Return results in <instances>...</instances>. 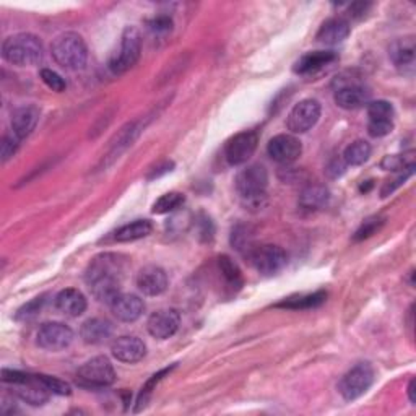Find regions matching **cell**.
<instances>
[{"label": "cell", "instance_id": "6da1fadb", "mask_svg": "<svg viewBox=\"0 0 416 416\" xmlns=\"http://www.w3.org/2000/svg\"><path fill=\"white\" fill-rule=\"evenodd\" d=\"M2 57L18 67H31L45 57V47L37 36L31 33H18L4 40Z\"/></svg>", "mask_w": 416, "mask_h": 416}, {"label": "cell", "instance_id": "7a4b0ae2", "mask_svg": "<svg viewBox=\"0 0 416 416\" xmlns=\"http://www.w3.org/2000/svg\"><path fill=\"white\" fill-rule=\"evenodd\" d=\"M51 54L62 69L81 70L88 60V49L83 37L76 33H62L51 45Z\"/></svg>", "mask_w": 416, "mask_h": 416}, {"label": "cell", "instance_id": "3957f363", "mask_svg": "<svg viewBox=\"0 0 416 416\" xmlns=\"http://www.w3.org/2000/svg\"><path fill=\"white\" fill-rule=\"evenodd\" d=\"M234 184H236L238 194L243 197L245 205L260 208L262 200H265L267 195L268 173L262 164H250L238 173Z\"/></svg>", "mask_w": 416, "mask_h": 416}, {"label": "cell", "instance_id": "277c9868", "mask_svg": "<svg viewBox=\"0 0 416 416\" xmlns=\"http://www.w3.org/2000/svg\"><path fill=\"white\" fill-rule=\"evenodd\" d=\"M127 270V259L120 254L104 253L96 255L90 262V265L85 270V282L91 284L104 278H114V280H122Z\"/></svg>", "mask_w": 416, "mask_h": 416}, {"label": "cell", "instance_id": "5b68a950", "mask_svg": "<svg viewBox=\"0 0 416 416\" xmlns=\"http://www.w3.org/2000/svg\"><path fill=\"white\" fill-rule=\"evenodd\" d=\"M248 259L257 272L260 275H277L278 272H282L287 267L288 257L287 253L280 248V245L273 244H262L254 245L248 254Z\"/></svg>", "mask_w": 416, "mask_h": 416}, {"label": "cell", "instance_id": "8992f818", "mask_svg": "<svg viewBox=\"0 0 416 416\" xmlns=\"http://www.w3.org/2000/svg\"><path fill=\"white\" fill-rule=\"evenodd\" d=\"M372 382H374V369L368 363H359L342 377L338 392L345 400L353 402L369 391Z\"/></svg>", "mask_w": 416, "mask_h": 416}, {"label": "cell", "instance_id": "52a82bcc", "mask_svg": "<svg viewBox=\"0 0 416 416\" xmlns=\"http://www.w3.org/2000/svg\"><path fill=\"white\" fill-rule=\"evenodd\" d=\"M141 54V36L135 26H127L122 33V41L117 56L111 60L109 67L114 74H124L139 62Z\"/></svg>", "mask_w": 416, "mask_h": 416}, {"label": "cell", "instance_id": "ba28073f", "mask_svg": "<svg viewBox=\"0 0 416 416\" xmlns=\"http://www.w3.org/2000/svg\"><path fill=\"white\" fill-rule=\"evenodd\" d=\"M76 377L83 386L106 387L116 381V371L106 357H96L81 366Z\"/></svg>", "mask_w": 416, "mask_h": 416}, {"label": "cell", "instance_id": "9c48e42d", "mask_svg": "<svg viewBox=\"0 0 416 416\" xmlns=\"http://www.w3.org/2000/svg\"><path fill=\"white\" fill-rule=\"evenodd\" d=\"M257 144H259V135L255 130L239 132L228 140L226 146H224V158L231 166L248 163L257 150Z\"/></svg>", "mask_w": 416, "mask_h": 416}, {"label": "cell", "instance_id": "30bf717a", "mask_svg": "<svg viewBox=\"0 0 416 416\" xmlns=\"http://www.w3.org/2000/svg\"><path fill=\"white\" fill-rule=\"evenodd\" d=\"M320 117V104L316 100H303L289 111L287 127L293 134H306Z\"/></svg>", "mask_w": 416, "mask_h": 416}, {"label": "cell", "instance_id": "8fae6325", "mask_svg": "<svg viewBox=\"0 0 416 416\" xmlns=\"http://www.w3.org/2000/svg\"><path fill=\"white\" fill-rule=\"evenodd\" d=\"M72 342V328L62 324V322H47V324H42L36 335V343L40 345V348L47 349V352H60V349L70 347Z\"/></svg>", "mask_w": 416, "mask_h": 416}, {"label": "cell", "instance_id": "7c38bea8", "mask_svg": "<svg viewBox=\"0 0 416 416\" xmlns=\"http://www.w3.org/2000/svg\"><path fill=\"white\" fill-rule=\"evenodd\" d=\"M267 153L273 161L288 166V164L294 163L301 156L303 145H301V141L294 135L280 134L268 141Z\"/></svg>", "mask_w": 416, "mask_h": 416}, {"label": "cell", "instance_id": "4fadbf2b", "mask_svg": "<svg viewBox=\"0 0 416 416\" xmlns=\"http://www.w3.org/2000/svg\"><path fill=\"white\" fill-rule=\"evenodd\" d=\"M179 325L180 316L176 309H160L153 312L146 322L149 333L156 340H166V338L173 337L179 330Z\"/></svg>", "mask_w": 416, "mask_h": 416}, {"label": "cell", "instance_id": "5bb4252c", "mask_svg": "<svg viewBox=\"0 0 416 416\" xmlns=\"http://www.w3.org/2000/svg\"><path fill=\"white\" fill-rule=\"evenodd\" d=\"M168 275L161 267L146 265L137 275V287L146 296H160L168 289Z\"/></svg>", "mask_w": 416, "mask_h": 416}, {"label": "cell", "instance_id": "9a60e30c", "mask_svg": "<svg viewBox=\"0 0 416 416\" xmlns=\"http://www.w3.org/2000/svg\"><path fill=\"white\" fill-rule=\"evenodd\" d=\"M112 357L122 363H139L140 359H144L146 353L145 343L140 340L139 337H119L116 342L112 343Z\"/></svg>", "mask_w": 416, "mask_h": 416}, {"label": "cell", "instance_id": "2e32d148", "mask_svg": "<svg viewBox=\"0 0 416 416\" xmlns=\"http://www.w3.org/2000/svg\"><path fill=\"white\" fill-rule=\"evenodd\" d=\"M112 314L122 322H135L139 320L145 312V303L135 294H124L120 293L119 296L111 303Z\"/></svg>", "mask_w": 416, "mask_h": 416}, {"label": "cell", "instance_id": "e0dca14e", "mask_svg": "<svg viewBox=\"0 0 416 416\" xmlns=\"http://www.w3.org/2000/svg\"><path fill=\"white\" fill-rule=\"evenodd\" d=\"M371 91L361 85H347L335 91V103L338 108L354 111L369 103Z\"/></svg>", "mask_w": 416, "mask_h": 416}, {"label": "cell", "instance_id": "ac0fdd59", "mask_svg": "<svg viewBox=\"0 0 416 416\" xmlns=\"http://www.w3.org/2000/svg\"><path fill=\"white\" fill-rule=\"evenodd\" d=\"M37 120H40V109L33 104L15 109L12 114V132L23 140L35 130Z\"/></svg>", "mask_w": 416, "mask_h": 416}, {"label": "cell", "instance_id": "d6986e66", "mask_svg": "<svg viewBox=\"0 0 416 416\" xmlns=\"http://www.w3.org/2000/svg\"><path fill=\"white\" fill-rule=\"evenodd\" d=\"M349 35V25L343 18H328L317 31L316 40L325 46H337L347 40Z\"/></svg>", "mask_w": 416, "mask_h": 416}, {"label": "cell", "instance_id": "ffe728a7", "mask_svg": "<svg viewBox=\"0 0 416 416\" xmlns=\"http://www.w3.org/2000/svg\"><path fill=\"white\" fill-rule=\"evenodd\" d=\"M56 308L65 316L79 317L86 311V298L75 288L62 289L56 296Z\"/></svg>", "mask_w": 416, "mask_h": 416}, {"label": "cell", "instance_id": "44dd1931", "mask_svg": "<svg viewBox=\"0 0 416 416\" xmlns=\"http://www.w3.org/2000/svg\"><path fill=\"white\" fill-rule=\"evenodd\" d=\"M114 327L106 319H90L80 328V337L88 345H101L112 337Z\"/></svg>", "mask_w": 416, "mask_h": 416}, {"label": "cell", "instance_id": "7402d4cb", "mask_svg": "<svg viewBox=\"0 0 416 416\" xmlns=\"http://www.w3.org/2000/svg\"><path fill=\"white\" fill-rule=\"evenodd\" d=\"M337 54L333 51H314L308 52L301 57L296 64H294V72L299 75H308L314 74L317 70H320L325 65L335 62Z\"/></svg>", "mask_w": 416, "mask_h": 416}, {"label": "cell", "instance_id": "603a6c76", "mask_svg": "<svg viewBox=\"0 0 416 416\" xmlns=\"http://www.w3.org/2000/svg\"><path fill=\"white\" fill-rule=\"evenodd\" d=\"M328 200H330V192L324 184H309L303 189V192L299 195V205L301 208L309 212L320 210V208L327 207Z\"/></svg>", "mask_w": 416, "mask_h": 416}, {"label": "cell", "instance_id": "cb8c5ba5", "mask_svg": "<svg viewBox=\"0 0 416 416\" xmlns=\"http://www.w3.org/2000/svg\"><path fill=\"white\" fill-rule=\"evenodd\" d=\"M325 299H327L325 291H316V293H311V294H296V296L283 299L282 303L275 304V308L294 309V311L312 309V308H319L320 304H324Z\"/></svg>", "mask_w": 416, "mask_h": 416}, {"label": "cell", "instance_id": "d4e9b609", "mask_svg": "<svg viewBox=\"0 0 416 416\" xmlns=\"http://www.w3.org/2000/svg\"><path fill=\"white\" fill-rule=\"evenodd\" d=\"M151 223L149 220H135L129 224L120 226L116 233H114V241L117 243H132V241H139L141 238H146L151 233Z\"/></svg>", "mask_w": 416, "mask_h": 416}, {"label": "cell", "instance_id": "484cf974", "mask_svg": "<svg viewBox=\"0 0 416 416\" xmlns=\"http://www.w3.org/2000/svg\"><path fill=\"white\" fill-rule=\"evenodd\" d=\"M388 56L397 67H407L415 62V41L413 37L397 40L388 49Z\"/></svg>", "mask_w": 416, "mask_h": 416}, {"label": "cell", "instance_id": "4316f807", "mask_svg": "<svg viewBox=\"0 0 416 416\" xmlns=\"http://www.w3.org/2000/svg\"><path fill=\"white\" fill-rule=\"evenodd\" d=\"M120 284H122V280L104 278V280H98L95 283L88 284V287L91 289L93 296L100 301V303L111 306L112 301L120 294Z\"/></svg>", "mask_w": 416, "mask_h": 416}, {"label": "cell", "instance_id": "83f0119b", "mask_svg": "<svg viewBox=\"0 0 416 416\" xmlns=\"http://www.w3.org/2000/svg\"><path fill=\"white\" fill-rule=\"evenodd\" d=\"M371 145L366 140H357L353 144H349L343 151V161L347 163V166H361L369 160L371 156Z\"/></svg>", "mask_w": 416, "mask_h": 416}, {"label": "cell", "instance_id": "f1b7e54d", "mask_svg": "<svg viewBox=\"0 0 416 416\" xmlns=\"http://www.w3.org/2000/svg\"><path fill=\"white\" fill-rule=\"evenodd\" d=\"M218 268H220L221 277L229 288L239 289L243 287V273H241L239 267L236 265L231 257L228 255H220L218 257Z\"/></svg>", "mask_w": 416, "mask_h": 416}, {"label": "cell", "instance_id": "f546056e", "mask_svg": "<svg viewBox=\"0 0 416 416\" xmlns=\"http://www.w3.org/2000/svg\"><path fill=\"white\" fill-rule=\"evenodd\" d=\"M231 244L239 253L248 255L250 249L254 248V234L250 231V228L245 226V224H238L236 228H233Z\"/></svg>", "mask_w": 416, "mask_h": 416}, {"label": "cell", "instance_id": "4dcf8cb0", "mask_svg": "<svg viewBox=\"0 0 416 416\" xmlns=\"http://www.w3.org/2000/svg\"><path fill=\"white\" fill-rule=\"evenodd\" d=\"M184 195L179 192H168L161 195L155 204H153V213L155 215H166V213H171L184 204Z\"/></svg>", "mask_w": 416, "mask_h": 416}, {"label": "cell", "instance_id": "1f68e13d", "mask_svg": "<svg viewBox=\"0 0 416 416\" xmlns=\"http://www.w3.org/2000/svg\"><path fill=\"white\" fill-rule=\"evenodd\" d=\"M410 166H415V153L408 151L403 153V155H388L384 160L381 161V168L386 169V171H403Z\"/></svg>", "mask_w": 416, "mask_h": 416}, {"label": "cell", "instance_id": "d6a6232c", "mask_svg": "<svg viewBox=\"0 0 416 416\" xmlns=\"http://www.w3.org/2000/svg\"><path fill=\"white\" fill-rule=\"evenodd\" d=\"M369 120H392L393 106L386 100H377L368 103Z\"/></svg>", "mask_w": 416, "mask_h": 416}, {"label": "cell", "instance_id": "836d02e7", "mask_svg": "<svg viewBox=\"0 0 416 416\" xmlns=\"http://www.w3.org/2000/svg\"><path fill=\"white\" fill-rule=\"evenodd\" d=\"M174 368H176V366H171V368L163 369V371L158 372V374L151 376L150 379L146 381V384L144 387H141V392H140V395H139V400H137V412H139V410H141V407H145L146 402L150 400V395H151L153 388H155V386L158 384V382H160L164 376L169 374V372H171Z\"/></svg>", "mask_w": 416, "mask_h": 416}, {"label": "cell", "instance_id": "e575fe53", "mask_svg": "<svg viewBox=\"0 0 416 416\" xmlns=\"http://www.w3.org/2000/svg\"><path fill=\"white\" fill-rule=\"evenodd\" d=\"M386 223V218L382 216H371L368 220H364L363 224L357 229V233H354L353 239L354 241H363V239H368L371 238L372 234H376L379 229L384 226Z\"/></svg>", "mask_w": 416, "mask_h": 416}, {"label": "cell", "instance_id": "d590c367", "mask_svg": "<svg viewBox=\"0 0 416 416\" xmlns=\"http://www.w3.org/2000/svg\"><path fill=\"white\" fill-rule=\"evenodd\" d=\"M197 224V236L200 238V241H204V243H210L215 236V224L210 220V216H207L205 213H200L199 216H197L195 220Z\"/></svg>", "mask_w": 416, "mask_h": 416}, {"label": "cell", "instance_id": "8d00e7d4", "mask_svg": "<svg viewBox=\"0 0 416 416\" xmlns=\"http://www.w3.org/2000/svg\"><path fill=\"white\" fill-rule=\"evenodd\" d=\"M46 304V296H40L30 301L28 304H25L18 312H16V320H30L33 317L40 314L42 306Z\"/></svg>", "mask_w": 416, "mask_h": 416}, {"label": "cell", "instance_id": "74e56055", "mask_svg": "<svg viewBox=\"0 0 416 416\" xmlns=\"http://www.w3.org/2000/svg\"><path fill=\"white\" fill-rule=\"evenodd\" d=\"M413 173H415V166H410L407 169H403V171H400V174H398L395 179L387 180V183L384 184V187H382V190H381V197L391 195L393 190H397L398 187H400V185L407 183V180L413 176Z\"/></svg>", "mask_w": 416, "mask_h": 416}, {"label": "cell", "instance_id": "f35d334b", "mask_svg": "<svg viewBox=\"0 0 416 416\" xmlns=\"http://www.w3.org/2000/svg\"><path fill=\"white\" fill-rule=\"evenodd\" d=\"M41 80L45 81V85L47 88H51L52 91L56 93H62L65 88H67V83H65V80L60 76L57 72H54L51 69H42L41 70Z\"/></svg>", "mask_w": 416, "mask_h": 416}, {"label": "cell", "instance_id": "ab89813d", "mask_svg": "<svg viewBox=\"0 0 416 416\" xmlns=\"http://www.w3.org/2000/svg\"><path fill=\"white\" fill-rule=\"evenodd\" d=\"M41 381L47 391L54 393V395H70V393H72V387H70L67 382L56 379V377L41 374Z\"/></svg>", "mask_w": 416, "mask_h": 416}, {"label": "cell", "instance_id": "60d3db41", "mask_svg": "<svg viewBox=\"0 0 416 416\" xmlns=\"http://www.w3.org/2000/svg\"><path fill=\"white\" fill-rule=\"evenodd\" d=\"M393 130V120H369L368 134L374 139H382Z\"/></svg>", "mask_w": 416, "mask_h": 416}, {"label": "cell", "instance_id": "b9f144b4", "mask_svg": "<svg viewBox=\"0 0 416 416\" xmlns=\"http://www.w3.org/2000/svg\"><path fill=\"white\" fill-rule=\"evenodd\" d=\"M20 139L16 137L13 132L8 134V135H4L2 139V161H8L10 158H12L16 150H18L20 146Z\"/></svg>", "mask_w": 416, "mask_h": 416}, {"label": "cell", "instance_id": "7bdbcfd3", "mask_svg": "<svg viewBox=\"0 0 416 416\" xmlns=\"http://www.w3.org/2000/svg\"><path fill=\"white\" fill-rule=\"evenodd\" d=\"M150 30L153 33H156V35H166L173 30V20L169 18V16H156V18H153L150 23Z\"/></svg>", "mask_w": 416, "mask_h": 416}, {"label": "cell", "instance_id": "ee69618b", "mask_svg": "<svg viewBox=\"0 0 416 416\" xmlns=\"http://www.w3.org/2000/svg\"><path fill=\"white\" fill-rule=\"evenodd\" d=\"M345 169H347V163L343 161V158H333L325 166V173L330 179H337L345 173Z\"/></svg>", "mask_w": 416, "mask_h": 416}, {"label": "cell", "instance_id": "f6af8a7d", "mask_svg": "<svg viewBox=\"0 0 416 416\" xmlns=\"http://www.w3.org/2000/svg\"><path fill=\"white\" fill-rule=\"evenodd\" d=\"M369 7V4H353L352 7H349V15L352 16H363L364 15V12H366V8Z\"/></svg>", "mask_w": 416, "mask_h": 416}, {"label": "cell", "instance_id": "bcb514c9", "mask_svg": "<svg viewBox=\"0 0 416 416\" xmlns=\"http://www.w3.org/2000/svg\"><path fill=\"white\" fill-rule=\"evenodd\" d=\"M171 168H173V163H164V164H161V166H158V169L155 168V171H153V174H150L149 176V179H155V178H160L161 174H164V173H168V171H171Z\"/></svg>", "mask_w": 416, "mask_h": 416}, {"label": "cell", "instance_id": "7dc6e473", "mask_svg": "<svg viewBox=\"0 0 416 416\" xmlns=\"http://www.w3.org/2000/svg\"><path fill=\"white\" fill-rule=\"evenodd\" d=\"M408 397H410V402L415 403V379L410 381V386H408Z\"/></svg>", "mask_w": 416, "mask_h": 416}, {"label": "cell", "instance_id": "c3c4849f", "mask_svg": "<svg viewBox=\"0 0 416 416\" xmlns=\"http://www.w3.org/2000/svg\"><path fill=\"white\" fill-rule=\"evenodd\" d=\"M371 187H372V180H368V184H366V185H364V184L361 185L359 190H361V192H368V190H369Z\"/></svg>", "mask_w": 416, "mask_h": 416}]
</instances>
